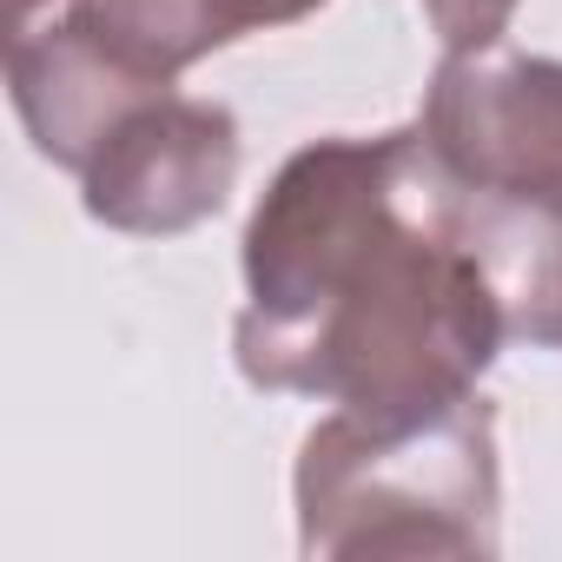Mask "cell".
I'll list each match as a JSON object with an SVG mask.
<instances>
[{"instance_id": "8992f818", "label": "cell", "mask_w": 562, "mask_h": 562, "mask_svg": "<svg viewBox=\"0 0 562 562\" xmlns=\"http://www.w3.org/2000/svg\"><path fill=\"white\" fill-rule=\"evenodd\" d=\"M516 8L522 0H424V21L443 41V54H483V47H503Z\"/></svg>"}, {"instance_id": "3957f363", "label": "cell", "mask_w": 562, "mask_h": 562, "mask_svg": "<svg viewBox=\"0 0 562 562\" xmlns=\"http://www.w3.org/2000/svg\"><path fill=\"white\" fill-rule=\"evenodd\" d=\"M417 133L457 186L562 212V60L509 47L443 54L424 87Z\"/></svg>"}, {"instance_id": "277c9868", "label": "cell", "mask_w": 562, "mask_h": 562, "mask_svg": "<svg viewBox=\"0 0 562 562\" xmlns=\"http://www.w3.org/2000/svg\"><path fill=\"white\" fill-rule=\"evenodd\" d=\"M238 166L245 139L232 106L192 93H153L106 133V146L80 172V205L106 232L179 238L212 212H225Z\"/></svg>"}, {"instance_id": "7a4b0ae2", "label": "cell", "mask_w": 562, "mask_h": 562, "mask_svg": "<svg viewBox=\"0 0 562 562\" xmlns=\"http://www.w3.org/2000/svg\"><path fill=\"white\" fill-rule=\"evenodd\" d=\"M292 503L299 549L318 562H490L503 549L496 404L476 391L411 424L331 411L299 443Z\"/></svg>"}, {"instance_id": "5b68a950", "label": "cell", "mask_w": 562, "mask_h": 562, "mask_svg": "<svg viewBox=\"0 0 562 562\" xmlns=\"http://www.w3.org/2000/svg\"><path fill=\"white\" fill-rule=\"evenodd\" d=\"M153 93H172V87L120 60L106 41H93L67 14H34V21H14L8 34V100L34 153L74 179L93 166L106 133Z\"/></svg>"}, {"instance_id": "52a82bcc", "label": "cell", "mask_w": 562, "mask_h": 562, "mask_svg": "<svg viewBox=\"0 0 562 562\" xmlns=\"http://www.w3.org/2000/svg\"><path fill=\"white\" fill-rule=\"evenodd\" d=\"M218 8H225L232 34H258V27H292V21L318 14L325 0H218Z\"/></svg>"}, {"instance_id": "6da1fadb", "label": "cell", "mask_w": 562, "mask_h": 562, "mask_svg": "<svg viewBox=\"0 0 562 562\" xmlns=\"http://www.w3.org/2000/svg\"><path fill=\"white\" fill-rule=\"evenodd\" d=\"M238 265L232 358L258 391L411 424L476 397L509 345L417 120L299 146L258 192Z\"/></svg>"}]
</instances>
